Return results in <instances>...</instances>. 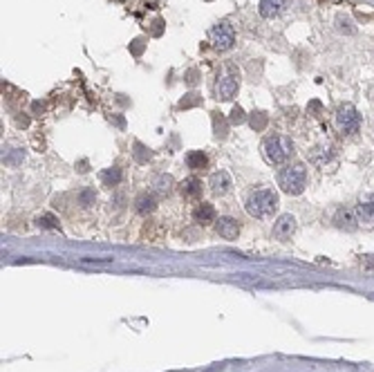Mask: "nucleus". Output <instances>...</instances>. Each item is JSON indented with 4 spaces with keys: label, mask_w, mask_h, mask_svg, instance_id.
<instances>
[{
    "label": "nucleus",
    "mask_w": 374,
    "mask_h": 372,
    "mask_svg": "<svg viewBox=\"0 0 374 372\" xmlns=\"http://www.w3.org/2000/svg\"><path fill=\"white\" fill-rule=\"evenodd\" d=\"M276 209H278V193L273 189H256L249 193V198H247L249 215H253L258 220H264L269 215H273Z\"/></svg>",
    "instance_id": "obj_1"
},
{
    "label": "nucleus",
    "mask_w": 374,
    "mask_h": 372,
    "mask_svg": "<svg viewBox=\"0 0 374 372\" xmlns=\"http://www.w3.org/2000/svg\"><path fill=\"white\" fill-rule=\"evenodd\" d=\"M305 184H307V168L303 164H289L278 175V186L289 195H300L305 191Z\"/></svg>",
    "instance_id": "obj_2"
},
{
    "label": "nucleus",
    "mask_w": 374,
    "mask_h": 372,
    "mask_svg": "<svg viewBox=\"0 0 374 372\" xmlns=\"http://www.w3.org/2000/svg\"><path fill=\"white\" fill-rule=\"evenodd\" d=\"M262 151L269 164H285L294 155V144L285 135H271L264 139Z\"/></svg>",
    "instance_id": "obj_3"
},
{
    "label": "nucleus",
    "mask_w": 374,
    "mask_h": 372,
    "mask_svg": "<svg viewBox=\"0 0 374 372\" xmlns=\"http://www.w3.org/2000/svg\"><path fill=\"white\" fill-rule=\"evenodd\" d=\"M238 85H240V76L233 68H226L224 74L217 79L215 83V97L220 101H231L238 92Z\"/></svg>",
    "instance_id": "obj_4"
},
{
    "label": "nucleus",
    "mask_w": 374,
    "mask_h": 372,
    "mask_svg": "<svg viewBox=\"0 0 374 372\" xmlns=\"http://www.w3.org/2000/svg\"><path fill=\"white\" fill-rule=\"evenodd\" d=\"M211 43H213V48H215L217 52L231 50L233 43H236V32H233V27H231V25H226V23L215 25V27L211 29Z\"/></svg>",
    "instance_id": "obj_5"
},
{
    "label": "nucleus",
    "mask_w": 374,
    "mask_h": 372,
    "mask_svg": "<svg viewBox=\"0 0 374 372\" xmlns=\"http://www.w3.org/2000/svg\"><path fill=\"white\" fill-rule=\"evenodd\" d=\"M336 121H339L343 135H352V132H356L358 126H361V117H358L354 106H343L339 110V115H336Z\"/></svg>",
    "instance_id": "obj_6"
},
{
    "label": "nucleus",
    "mask_w": 374,
    "mask_h": 372,
    "mask_svg": "<svg viewBox=\"0 0 374 372\" xmlns=\"http://www.w3.org/2000/svg\"><path fill=\"white\" fill-rule=\"evenodd\" d=\"M294 231H296V218L289 213L280 215L276 220V224H273V236H276L278 240H289V238L294 236Z\"/></svg>",
    "instance_id": "obj_7"
},
{
    "label": "nucleus",
    "mask_w": 374,
    "mask_h": 372,
    "mask_svg": "<svg viewBox=\"0 0 374 372\" xmlns=\"http://www.w3.org/2000/svg\"><path fill=\"white\" fill-rule=\"evenodd\" d=\"M215 229L224 240H236L238 234H240V224H238V220H233V218H220L217 224H215Z\"/></svg>",
    "instance_id": "obj_8"
},
{
    "label": "nucleus",
    "mask_w": 374,
    "mask_h": 372,
    "mask_svg": "<svg viewBox=\"0 0 374 372\" xmlns=\"http://www.w3.org/2000/svg\"><path fill=\"white\" fill-rule=\"evenodd\" d=\"M211 191L215 195H226L231 191V177H228L226 170H217L211 175Z\"/></svg>",
    "instance_id": "obj_9"
},
{
    "label": "nucleus",
    "mask_w": 374,
    "mask_h": 372,
    "mask_svg": "<svg viewBox=\"0 0 374 372\" xmlns=\"http://www.w3.org/2000/svg\"><path fill=\"white\" fill-rule=\"evenodd\" d=\"M193 220L197 224H211V222L215 220V209H213V204H209V202L197 204V209L193 211Z\"/></svg>",
    "instance_id": "obj_10"
},
{
    "label": "nucleus",
    "mask_w": 374,
    "mask_h": 372,
    "mask_svg": "<svg viewBox=\"0 0 374 372\" xmlns=\"http://www.w3.org/2000/svg\"><path fill=\"white\" fill-rule=\"evenodd\" d=\"M334 224L339 229H345V231H354L356 229V218L352 215V211L347 209H339L334 213Z\"/></svg>",
    "instance_id": "obj_11"
},
{
    "label": "nucleus",
    "mask_w": 374,
    "mask_h": 372,
    "mask_svg": "<svg viewBox=\"0 0 374 372\" xmlns=\"http://www.w3.org/2000/svg\"><path fill=\"white\" fill-rule=\"evenodd\" d=\"M285 7V0H260V16L262 18H276Z\"/></svg>",
    "instance_id": "obj_12"
},
{
    "label": "nucleus",
    "mask_w": 374,
    "mask_h": 372,
    "mask_svg": "<svg viewBox=\"0 0 374 372\" xmlns=\"http://www.w3.org/2000/svg\"><path fill=\"white\" fill-rule=\"evenodd\" d=\"M179 191L184 198H200L202 195V182L197 177H189L179 184Z\"/></svg>",
    "instance_id": "obj_13"
},
{
    "label": "nucleus",
    "mask_w": 374,
    "mask_h": 372,
    "mask_svg": "<svg viewBox=\"0 0 374 372\" xmlns=\"http://www.w3.org/2000/svg\"><path fill=\"white\" fill-rule=\"evenodd\" d=\"M356 218H358V222L374 224V200H370V202L356 204Z\"/></svg>",
    "instance_id": "obj_14"
},
{
    "label": "nucleus",
    "mask_w": 374,
    "mask_h": 372,
    "mask_svg": "<svg viewBox=\"0 0 374 372\" xmlns=\"http://www.w3.org/2000/svg\"><path fill=\"white\" fill-rule=\"evenodd\" d=\"M186 162H189V168L200 170V168H206V164H209V157H206V155L202 153V151H193V153H189Z\"/></svg>",
    "instance_id": "obj_15"
},
{
    "label": "nucleus",
    "mask_w": 374,
    "mask_h": 372,
    "mask_svg": "<svg viewBox=\"0 0 374 372\" xmlns=\"http://www.w3.org/2000/svg\"><path fill=\"white\" fill-rule=\"evenodd\" d=\"M155 204H157V202H155V198H153V195H148V193H144V195H139V198H137V211H139V213H144V215L150 213V211H155Z\"/></svg>",
    "instance_id": "obj_16"
},
{
    "label": "nucleus",
    "mask_w": 374,
    "mask_h": 372,
    "mask_svg": "<svg viewBox=\"0 0 374 372\" xmlns=\"http://www.w3.org/2000/svg\"><path fill=\"white\" fill-rule=\"evenodd\" d=\"M36 224H38L40 229H56V226H59V220H56L52 213H43V215L36 218Z\"/></svg>",
    "instance_id": "obj_17"
},
{
    "label": "nucleus",
    "mask_w": 374,
    "mask_h": 372,
    "mask_svg": "<svg viewBox=\"0 0 374 372\" xmlns=\"http://www.w3.org/2000/svg\"><path fill=\"white\" fill-rule=\"evenodd\" d=\"M249 123H251V128L253 130H264V126H267V115L264 112H253L251 119H249Z\"/></svg>",
    "instance_id": "obj_18"
},
{
    "label": "nucleus",
    "mask_w": 374,
    "mask_h": 372,
    "mask_svg": "<svg viewBox=\"0 0 374 372\" xmlns=\"http://www.w3.org/2000/svg\"><path fill=\"white\" fill-rule=\"evenodd\" d=\"M213 126H215V135L217 137H226V121L224 119L220 117V112H215V115H213Z\"/></svg>",
    "instance_id": "obj_19"
},
{
    "label": "nucleus",
    "mask_w": 374,
    "mask_h": 372,
    "mask_svg": "<svg viewBox=\"0 0 374 372\" xmlns=\"http://www.w3.org/2000/svg\"><path fill=\"white\" fill-rule=\"evenodd\" d=\"M119 179H121V173H119L117 168H114V170H108V173H103V182H106L108 186L119 184Z\"/></svg>",
    "instance_id": "obj_20"
},
{
    "label": "nucleus",
    "mask_w": 374,
    "mask_h": 372,
    "mask_svg": "<svg viewBox=\"0 0 374 372\" xmlns=\"http://www.w3.org/2000/svg\"><path fill=\"white\" fill-rule=\"evenodd\" d=\"M228 121H231V123H238V126H240V123L244 121V110H242L240 106H236V108L231 110V119H228Z\"/></svg>",
    "instance_id": "obj_21"
},
{
    "label": "nucleus",
    "mask_w": 374,
    "mask_h": 372,
    "mask_svg": "<svg viewBox=\"0 0 374 372\" xmlns=\"http://www.w3.org/2000/svg\"><path fill=\"white\" fill-rule=\"evenodd\" d=\"M83 265H106V262H112V258H81Z\"/></svg>",
    "instance_id": "obj_22"
},
{
    "label": "nucleus",
    "mask_w": 374,
    "mask_h": 372,
    "mask_svg": "<svg viewBox=\"0 0 374 372\" xmlns=\"http://www.w3.org/2000/svg\"><path fill=\"white\" fill-rule=\"evenodd\" d=\"M200 103V97L197 95H186V99H181L179 108H191V106H197Z\"/></svg>",
    "instance_id": "obj_23"
},
{
    "label": "nucleus",
    "mask_w": 374,
    "mask_h": 372,
    "mask_svg": "<svg viewBox=\"0 0 374 372\" xmlns=\"http://www.w3.org/2000/svg\"><path fill=\"white\" fill-rule=\"evenodd\" d=\"M339 29L341 32H347V34H354V27H350V20L339 16Z\"/></svg>",
    "instance_id": "obj_24"
},
{
    "label": "nucleus",
    "mask_w": 374,
    "mask_h": 372,
    "mask_svg": "<svg viewBox=\"0 0 374 372\" xmlns=\"http://www.w3.org/2000/svg\"><path fill=\"white\" fill-rule=\"evenodd\" d=\"M92 200H95V191H83V195H81L83 206H90Z\"/></svg>",
    "instance_id": "obj_25"
},
{
    "label": "nucleus",
    "mask_w": 374,
    "mask_h": 372,
    "mask_svg": "<svg viewBox=\"0 0 374 372\" xmlns=\"http://www.w3.org/2000/svg\"><path fill=\"white\" fill-rule=\"evenodd\" d=\"M186 83H189V85H195L197 83V70H191L189 74H186Z\"/></svg>",
    "instance_id": "obj_26"
},
{
    "label": "nucleus",
    "mask_w": 374,
    "mask_h": 372,
    "mask_svg": "<svg viewBox=\"0 0 374 372\" xmlns=\"http://www.w3.org/2000/svg\"><path fill=\"white\" fill-rule=\"evenodd\" d=\"M142 50H144V45H142V40H134V43H132V52H134V54H142Z\"/></svg>",
    "instance_id": "obj_27"
},
{
    "label": "nucleus",
    "mask_w": 374,
    "mask_h": 372,
    "mask_svg": "<svg viewBox=\"0 0 374 372\" xmlns=\"http://www.w3.org/2000/svg\"><path fill=\"white\" fill-rule=\"evenodd\" d=\"M363 265L370 267V269H374V256H365V258H363Z\"/></svg>",
    "instance_id": "obj_28"
},
{
    "label": "nucleus",
    "mask_w": 374,
    "mask_h": 372,
    "mask_svg": "<svg viewBox=\"0 0 374 372\" xmlns=\"http://www.w3.org/2000/svg\"><path fill=\"white\" fill-rule=\"evenodd\" d=\"M34 110H36V112H43V110H45V103L36 101V103H34Z\"/></svg>",
    "instance_id": "obj_29"
}]
</instances>
